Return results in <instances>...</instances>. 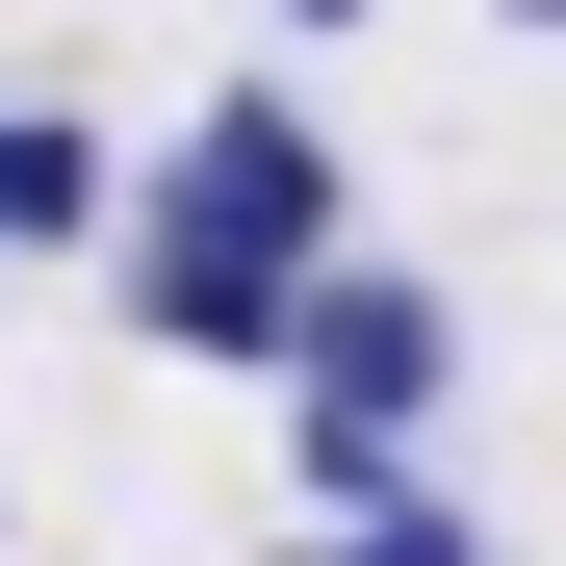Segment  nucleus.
Returning a JSON list of instances; mask_svg holds the SVG:
<instances>
[{"label":"nucleus","instance_id":"39448f33","mask_svg":"<svg viewBox=\"0 0 566 566\" xmlns=\"http://www.w3.org/2000/svg\"><path fill=\"white\" fill-rule=\"evenodd\" d=\"M283 27H335V0H283Z\"/></svg>","mask_w":566,"mask_h":566},{"label":"nucleus","instance_id":"423d86ee","mask_svg":"<svg viewBox=\"0 0 566 566\" xmlns=\"http://www.w3.org/2000/svg\"><path fill=\"white\" fill-rule=\"evenodd\" d=\"M515 27H566V0H515Z\"/></svg>","mask_w":566,"mask_h":566},{"label":"nucleus","instance_id":"7ed1b4c3","mask_svg":"<svg viewBox=\"0 0 566 566\" xmlns=\"http://www.w3.org/2000/svg\"><path fill=\"white\" fill-rule=\"evenodd\" d=\"M77 207H104V155H77L52 104H0V258H27V232H77Z\"/></svg>","mask_w":566,"mask_h":566},{"label":"nucleus","instance_id":"f03ea898","mask_svg":"<svg viewBox=\"0 0 566 566\" xmlns=\"http://www.w3.org/2000/svg\"><path fill=\"white\" fill-rule=\"evenodd\" d=\"M438 360H463V335H438V283H335V258H310V310H283V387H310V412L412 438V412H438Z\"/></svg>","mask_w":566,"mask_h":566},{"label":"nucleus","instance_id":"f257e3e1","mask_svg":"<svg viewBox=\"0 0 566 566\" xmlns=\"http://www.w3.org/2000/svg\"><path fill=\"white\" fill-rule=\"evenodd\" d=\"M310 258H335V155H310V104H207V129H180V180H155L129 310H155L180 360H283Z\"/></svg>","mask_w":566,"mask_h":566},{"label":"nucleus","instance_id":"20e7f679","mask_svg":"<svg viewBox=\"0 0 566 566\" xmlns=\"http://www.w3.org/2000/svg\"><path fill=\"white\" fill-rule=\"evenodd\" d=\"M335 566H463V515H438V490H387V515H360Z\"/></svg>","mask_w":566,"mask_h":566}]
</instances>
